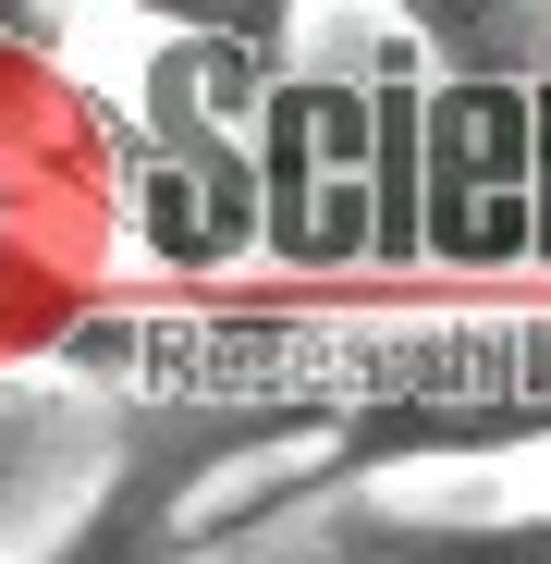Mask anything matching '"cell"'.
I'll return each instance as SVG.
<instances>
[{"label": "cell", "instance_id": "2", "mask_svg": "<svg viewBox=\"0 0 551 564\" xmlns=\"http://www.w3.org/2000/svg\"><path fill=\"white\" fill-rule=\"evenodd\" d=\"M307 442L295 417H257V405H111V454H99V479H86L25 564H197L221 540H257L269 516H307L319 491H343L331 466L307 454L283 491H245L209 516L221 479H245L257 454H283Z\"/></svg>", "mask_w": 551, "mask_h": 564}, {"label": "cell", "instance_id": "3", "mask_svg": "<svg viewBox=\"0 0 551 564\" xmlns=\"http://www.w3.org/2000/svg\"><path fill=\"white\" fill-rule=\"evenodd\" d=\"M257 184V258L331 295L367 282V221H381V25H355L331 50H295V74L269 86V111L245 135Z\"/></svg>", "mask_w": 551, "mask_h": 564}, {"label": "cell", "instance_id": "5", "mask_svg": "<svg viewBox=\"0 0 551 564\" xmlns=\"http://www.w3.org/2000/svg\"><path fill=\"white\" fill-rule=\"evenodd\" d=\"M307 25L295 13H209V25H159L147 74H135V148H245L269 86L295 74Z\"/></svg>", "mask_w": 551, "mask_h": 564}, {"label": "cell", "instance_id": "7", "mask_svg": "<svg viewBox=\"0 0 551 564\" xmlns=\"http://www.w3.org/2000/svg\"><path fill=\"white\" fill-rule=\"evenodd\" d=\"M99 454H111V405L99 393L0 368V552H13V528H49L99 479Z\"/></svg>", "mask_w": 551, "mask_h": 564}, {"label": "cell", "instance_id": "9", "mask_svg": "<svg viewBox=\"0 0 551 564\" xmlns=\"http://www.w3.org/2000/svg\"><path fill=\"white\" fill-rule=\"evenodd\" d=\"M527 270H551V74L527 86Z\"/></svg>", "mask_w": 551, "mask_h": 564}, {"label": "cell", "instance_id": "8", "mask_svg": "<svg viewBox=\"0 0 551 564\" xmlns=\"http://www.w3.org/2000/svg\"><path fill=\"white\" fill-rule=\"evenodd\" d=\"M319 564H551V503H527V516H405V503H381V516H343L319 540Z\"/></svg>", "mask_w": 551, "mask_h": 564}, {"label": "cell", "instance_id": "1", "mask_svg": "<svg viewBox=\"0 0 551 564\" xmlns=\"http://www.w3.org/2000/svg\"><path fill=\"white\" fill-rule=\"evenodd\" d=\"M49 381L99 405H257L331 430L319 466L355 491L405 454H527L551 442V307H441V319H283V307H99L62 319Z\"/></svg>", "mask_w": 551, "mask_h": 564}, {"label": "cell", "instance_id": "6", "mask_svg": "<svg viewBox=\"0 0 551 564\" xmlns=\"http://www.w3.org/2000/svg\"><path fill=\"white\" fill-rule=\"evenodd\" d=\"M111 209L135 221V246L172 270V282H221L257 258V184H245V148H135L111 160Z\"/></svg>", "mask_w": 551, "mask_h": 564}, {"label": "cell", "instance_id": "4", "mask_svg": "<svg viewBox=\"0 0 551 564\" xmlns=\"http://www.w3.org/2000/svg\"><path fill=\"white\" fill-rule=\"evenodd\" d=\"M417 270L515 282L527 270V86L417 62Z\"/></svg>", "mask_w": 551, "mask_h": 564}]
</instances>
